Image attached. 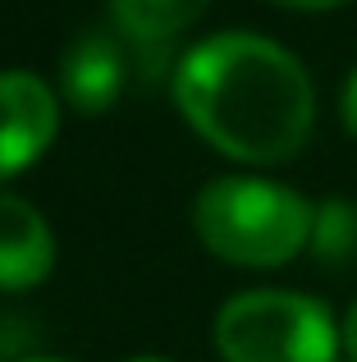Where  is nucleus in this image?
I'll return each instance as SVG.
<instances>
[{
    "label": "nucleus",
    "instance_id": "12",
    "mask_svg": "<svg viewBox=\"0 0 357 362\" xmlns=\"http://www.w3.org/2000/svg\"><path fill=\"white\" fill-rule=\"evenodd\" d=\"M128 362H170V358H161V354H138V358H128Z\"/></svg>",
    "mask_w": 357,
    "mask_h": 362
},
{
    "label": "nucleus",
    "instance_id": "13",
    "mask_svg": "<svg viewBox=\"0 0 357 362\" xmlns=\"http://www.w3.org/2000/svg\"><path fill=\"white\" fill-rule=\"evenodd\" d=\"M18 362H69V358H18Z\"/></svg>",
    "mask_w": 357,
    "mask_h": 362
},
{
    "label": "nucleus",
    "instance_id": "2",
    "mask_svg": "<svg viewBox=\"0 0 357 362\" xmlns=\"http://www.w3.org/2000/svg\"><path fill=\"white\" fill-rule=\"evenodd\" d=\"M316 206L284 184L257 175L211 179L193 197V230L206 252L234 266H284L312 243Z\"/></svg>",
    "mask_w": 357,
    "mask_h": 362
},
{
    "label": "nucleus",
    "instance_id": "11",
    "mask_svg": "<svg viewBox=\"0 0 357 362\" xmlns=\"http://www.w3.org/2000/svg\"><path fill=\"white\" fill-rule=\"evenodd\" d=\"M266 5H279V9H307V14H316V9H339V5H349V0H266Z\"/></svg>",
    "mask_w": 357,
    "mask_h": 362
},
{
    "label": "nucleus",
    "instance_id": "1",
    "mask_svg": "<svg viewBox=\"0 0 357 362\" xmlns=\"http://www.w3.org/2000/svg\"><path fill=\"white\" fill-rule=\"evenodd\" d=\"M174 101L202 142L243 165H284L307 147L316 88L303 60L261 33H215L174 69Z\"/></svg>",
    "mask_w": 357,
    "mask_h": 362
},
{
    "label": "nucleus",
    "instance_id": "10",
    "mask_svg": "<svg viewBox=\"0 0 357 362\" xmlns=\"http://www.w3.org/2000/svg\"><path fill=\"white\" fill-rule=\"evenodd\" d=\"M339 349H344L349 362H357V303L349 308V317H344V326H339Z\"/></svg>",
    "mask_w": 357,
    "mask_h": 362
},
{
    "label": "nucleus",
    "instance_id": "6",
    "mask_svg": "<svg viewBox=\"0 0 357 362\" xmlns=\"http://www.w3.org/2000/svg\"><path fill=\"white\" fill-rule=\"evenodd\" d=\"M60 88L69 97V106L83 110V115L110 110L124 92V51H119V42L106 33L78 37L60 60Z\"/></svg>",
    "mask_w": 357,
    "mask_h": 362
},
{
    "label": "nucleus",
    "instance_id": "3",
    "mask_svg": "<svg viewBox=\"0 0 357 362\" xmlns=\"http://www.w3.org/2000/svg\"><path fill=\"white\" fill-rule=\"evenodd\" d=\"M215 354L224 362H339V326L307 293L248 289L215 312Z\"/></svg>",
    "mask_w": 357,
    "mask_h": 362
},
{
    "label": "nucleus",
    "instance_id": "7",
    "mask_svg": "<svg viewBox=\"0 0 357 362\" xmlns=\"http://www.w3.org/2000/svg\"><path fill=\"white\" fill-rule=\"evenodd\" d=\"M211 0H110L119 33L138 46H165L206 14Z\"/></svg>",
    "mask_w": 357,
    "mask_h": 362
},
{
    "label": "nucleus",
    "instance_id": "8",
    "mask_svg": "<svg viewBox=\"0 0 357 362\" xmlns=\"http://www.w3.org/2000/svg\"><path fill=\"white\" fill-rule=\"evenodd\" d=\"M316 262L325 266H344L357 257V206L344 202V197H330V202L316 206V221H312V243Z\"/></svg>",
    "mask_w": 357,
    "mask_h": 362
},
{
    "label": "nucleus",
    "instance_id": "9",
    "mask_svg": "<svg viewBox=\"0 0 357 362\" xmlns=\"http://www.w3.org/2000/svg\"><path fill=\"white\" fill-rule=\"evenodd\" d=\"M339 115H344V129L357 138V69L349 74V83H344V97H339Z\"/></svg>",
    "mask_w": 357,
    "mask_h": 362
},
{
    "label": "nucleus",
    "instance_id": "14",
    "mask_svg": "<svg viewBox=\"0 0 357 362\" xmlns=\"http://www.w3.org/2000/svg\"><path fill=\"white\" fill-rule=\"evenodd\" d=\"M339 362H349V358H339Z\"/></svg>",
    "mask_w": 357,
    "mask_h": 362
},
{
    "label": "nucleus",
    "instance_id": "5",
    "mask_svg": "<svg viewBox=\"0 0 357 362\" xmlns=\"http://www.w3.org/2000/svg\"><path fill=\"white\" fill-rule=\"evenodd\" d=\"M55 266V239L32 202L0 193V289H32Z\"/></svg>",
    "mask_w": 357,
    "mask_h": 362
},
{
    "label": "nucleus",
    "instance_id": "4",
    "mask_svg": "<svg viewBox=\"0 0 357 362\" xmlns=\"http://www.w3.org/2000/svg\"><path fill=\"white\" fill-rule=\"evenodd\" d=\"M60 129V106L46 78L28 69L0 74V179L28 170Z\"/></svg>",
    "mask_w": 357,
    "mask_h": 362
}]
</instances>
